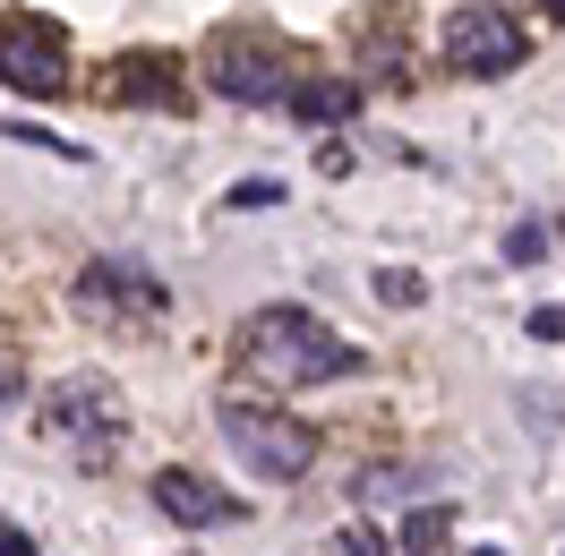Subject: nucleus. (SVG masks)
<instances>
[{
    "instance_id": "obj_18",
    "label": "nucleus",
    "mask_w": 565,
    "mask_h": 556,
    "mask_svg": "<svg viewBox=\"0 0 565 556\" xmlns=\"http://www.w3.org/2000/svg\"><path fill=\"white\" fill-rule=\"evenodd\" d=\"M9 394H18V360L0 351V403H9Z\"/></svg>"
},
{
    "instance_id": "obj_8",
    "label": "nucleus",
    "mask_w": 565,
    "mask_h": 556,
    "mask_svg": "<svg viewBox=\"0 0 565 556\" xmlns=\"http://www.w3.org/2000/svg\"><path fill=\"white\" fill-rule=\"evenodd\" d=\"M154 505H163L180 531H206V522H241V496L206 488L198 471H154Z\"/></svg>"
},
{
    "instance_id": "obj_6",
    "label": "nucleus",
    "mask_w": 565,
    "mask_h": 556,
    "mask_svg": "<svg viewBox=\"0 0 565 556\" xmlns=\"http://www.w3.org/2000/svg\"><path fill=\"white\" fill-rule=\"evenodd\" d=\"M77 309L86 317H163V282L146 266H120V257H95L77 275Z\"/></svg>"
},
{
    "instance_id": "obj_4",
    "label": "nucleus",
    "mask_w": 565,
    "mask_h": 556,
    "mask_svg": "<svg viewBox=\"0 0 565 556\" xmlns=\"http://www.w3.org/2000/svg\"><path fill=\"white\" fill-rule=\"evenodd\" d=\"M523 52H531L523 18L497 9V0H462L446 18V70H462V77H514Z\"/></svg>"
},
{
    "instance_id": "obj_3",
    "label": "nucleus",
    "mask_w": 565,
    "mask_h": 556,
    "mask_svg": "<svg viewBox=\"0 0 565 556\" xmlns=\"http://www.w3.org/2000/svg\"><path fill=\"white\" fill-rule=\"evenodd\" d=\"M223 446L241 453L257 480H300L309 462H318V428L291 411H257V403H223Z\"/></svg>"
},
{
    "instance_id": "obj_15",
    "label": "nucleus",
    "mask_w": 565,
    "mask_h": 556,
    "mask_svg": "<svg viewBox=\"0 0 565 556\" xmlns=\"http://www.w3.org/2000/svg\"><path fill=\"white\" fill-rule=\"evenodd\" d=\"M334 556H386V548H377V531H360V522H352V531L334 539Z\"/></svg>"
},
{
    "instance_id": "obj_5",
    "label": "nucleus",
    "mask_w": 565,
    "mask_h": 556,
    "mask_svg": "<svg viewBox=\"0 0 565 556\" xmlns=\"http://www.w3.org/2000/svg\"><path fill=\"white\" fill-rule=\"evenodd\" d=\"M0 86H18V95H70V43L52 18H0Z\"/></svg>"
},
{
    "instance_id": "obj_12",
    "label": "nucleus",
    "mask_w": 565,
    "mask_h": 556,
    "mask_svg": "<svg viewBox=\"0 0 565 556\" xmlns=\"http://www.w3.org/2000/svg\"><path fill=\"white\" fill-rule=\"evenodd\" d=\"M437 539H446V505H437V514H412V531H403V548H412V556H428Z\"/></svg>"
},
{
    "instance_id": "obj_16",
    "label": "nucleus",
    "mask_w": 565,
    "mask_h": 556,
    "mask_svg": "<svg viewBox=\"0 0 565 556\" xmlns=\"http://www.w3.org/2000/svg\"><path fill=\"white\" fill-rule=\"evenodd\" d=\"M531 334H540V343H557V334H565V309H531Z\"/></svg>"
},
{
    "instance_id": "obj_1",
    "label": "nucleus",
    "mask_w": 565,
    "mask_h": 556,
    "mask_svg": "<svg viewBox=\"0 0 565 556\" xmlns=\"http://www.w3.org/2000/svg\"><path fill=\"white\" fill-rule=\"evenodd\" d=\"M241 360L257 368L266 385H282V394H300V385H334L343 368H360V351L326 325L318 309H257L241 317Z\"/></svg>"
},
{
    "instance_id": "obj_17",
    "label": "nucleus",
    "mask_w": 565,
    "mask_h": 556,
    "mask_svg": "<svg viewBox=\"0 0 565 556\" xmlns=\"http://www.w3.org/2000/svg\"><path fill=\"white\" fill-rule=\"evenodd\" d=\"M0 556H35V539H26L18 522H0Z\"/></svg>"
},
{
    "instance_id": "obj_20",
    "label": "nucleus",
    "mask_w": 565,
    "mask_h": 556,
    "mask_svg": "<svg viewBox=\"0 0 565 556\" xmlns=\"http://www.w3.org/2000/svg\"><path fill=\"white\" fill-rule=\"evenodd\" d=\"M471 556H505V548H471Z\"/></svg>"
},
{
    "instance_id": "obj_19",
    "label": "nucleus",
    "mask_w": 565,
    "mask_h": 556,
    "mask_svg": "<svg viewBox=\"0 0 565 556\" xmlns=\"http://www.w3.org/2000/svg\"><path fill=\"white\" fill-rule=\"evenodd\" d=\"M540 9H548V18H565V0H540Z\"/></svg>"
},
{
    "instance_id": "obj_7",
    "label": "nucleus",
    "mask_w": 565,
    "mask_h": 556,
    "mask_svg": "<svg viewBox=\"0 0 565 556\" xmlns=\"http://www.w3.org/2000/svg\"><path fill=\"white\" fill-rule=\"evenodd\" d=\"M214 95H232V104H282L291 70H282V52H266V43H223L214 52Z\"/></svg>"
},
{
    "instance_id": "obj_11",
    "label": "nucleus",
    "mask_w": 565,
    "mask_h": 556,
    "mask_svg": "<svg viewBox=\"0 0 565 556\" xmlns=\"http://www.w3.org/2000/svg\"><path fill=\"white\" fill-rule=\"evenodd\" d=\"M223 206H232V214H266V206H282V180H241Z\"/></svg>"
},
{
    "instance_id": "obj_2",
    "label": "nucleus",
    "mask_w": 565,
    "mask_h": 556,
    "mask_svg": "<svg viewBox=\"0 0 565 556\" xmlns=\"http://www.w3.org/2000/svg\"><path fill=\"white\" fill-rule=\"evenodd\" d=\"M120 428H129V411H120V385L111 377H61L43 394V437L77 446V462H111Z\"/></svg>"
},
{
    "instance_id": "obj_13",
    "label": "nucleus",
    "mask_w": 565,
    "mask_h": 556,
    "mask_svg": "<svg viewBox=\"0 0 565 556\" xmlns=\"http://www.w3.org/2000/svg\"><path fill=\"white\" fill-rule=\"evenodd\" d=\"M377 300H386V309H412V300H420V282H412V275H377Z\"/></svg>"
},
{
    "instance_id": "obj_14",
    "label": "nucleus",
    "mask_w": 565,
    "mask_h": 556,
    "mask_svg": "<svg viewBox=\"0 0 565 556\" xmlns=\"http://www.w3.org/2000/svg\"><path fill=\"white\" fill-rule=\"evenodd\" d=\"M540 248H548V232H540V223H523V232H514V240H505V257H523V266H531V257H540Z\"/></svg>"
},
{
    "instance_id": "obj_10",
    "label": "nucleus",
    "mask_w": 565,
    "mask_h": 556,
    "mask_svg": "<svg viewBox=\"0 0 565 556\" xmlns=\"http://www.w3.org/2000/svg\"><path fill=\"white\" fill-rule=\"evenodd\" d=\"M111 95H120V104H163V111H180V104H189L163 52H129V61H120V77H111Z\"/></svg>"
},
{
    "instance_id": "obj_9",
    "label": "nucleus",
    "mask_w": 565,
    "mask_h": 556,
    "mask_svg": "<svg viewBox=\"0 0 565 556\" xmlns=\"http://www.w3.org/2000/svg\"><path fill=\"white\" fill-rule=\"evenodd\" d=\"M282 104H291L300 129H334V120H352V111H360V86H352V77H291Z\"/></svg>"
}]
</instances>
